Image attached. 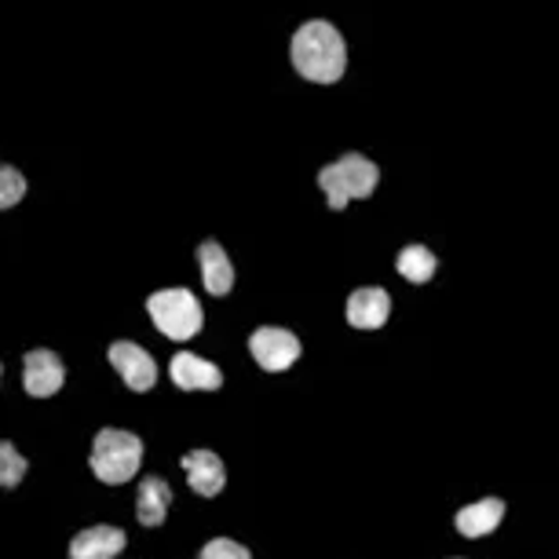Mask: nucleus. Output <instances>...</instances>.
<instances>
[{"mask_svg": "<svg viewBox=\"0 0 559 559\" xmlns=\"http://www.w3.org/2000/svg\"><path fill=\"white\" fill-rule=\"evenodd\" d=\"M293 67L300 78H308L314 84H336L347 70V45L344 34L325 19H311L293 34L289 45Z\"/></svg>", "mask_w": 559, "mask_h": 559, "instance_id": "nucleus-1", "label": "nucleus"}, {"mask_svg": "<svg viewBox=\"0 0 559 559\" xmlns=\"http://www.w3.org/2000/svg\"><path fill=\"white\" fill-rule=\"evenodd\" d=\"M377 183H381V168L366 154H344L319 173V187L330 209H344L352 198H369L377 191Z\"/></svg>", "mask_w": 559, "mask_h": 559, "instance_id": "nucleus-2", "label": "nucleus"}, {"mask_svg": "<svg viewBox=\"0 0 559 559\" xmlns=\"http://www.w3.org/2000/svg\"><path fill=\"white\" fill-rule=\"evenodd\" d=\"M88 464H92V472H96V479L118 487V483H129L135 472H140L143 442H140V436H132V431L103 428L96 436V442H92Z\"/></svg>", "mask_w": 559, "mask_h": 559, "instance_id": "nucleus-3", "label": "nucleus"}, {"mask_svg": "<svg viewBox=\"0 0 559 559\" xmlns=\"http://www.w3.org/2000/svg\"><path fill=\"white\" fill-rule=\"evenodd\" d=\"M146 314L157 325V333L168 341H191L202 333L205 311L191 289H162L146 297Z\"/></svg>", "mask_w": 559, "mask_h": 559, "instance_id": "nucleus-4", "label": "nucleus"}, {"mask_svg": "<svg viewBox=\"0 0 559 559\" xmlns=\"http://www.w3.org/2000/svg\"><path fill=\"white\" fill-rule=\"evenodd\" d=\"M249 352L257 358L260 369H267V373H286L300 358V341L289 330H278V325H260V330L249 336Z\"/></svg>", "mask_w": 559, "mask_h": 559, "instance_id": "nucleus-5", "label": "nucleus"}, {"mask_svg": "<svg viewBox=\"0 0 559 559\" xmlns=\"http://www.w3.org/2000/svg\"><path fill=\"white\" fill-rule=\"evenodd\" d=\"M110 366L121 373V381L132 388V392H151V388L157 384V366H154V358L151 352H143L140 344H132V341H114L110 344Z\"/></svg>", "mask_w": 559, "mask_h": 559, "instance_id": "nucleus-6", "label": "nucleus"}, {"mask_svg": "<svg viewBox=\"0 0 559 559\" xmlns=\"http://www.w3.org/2000/svg\"><path fill=\"white\" fill-rule=\"evenodd\" d=\"M62 381H67V369H62V358L56 352H45V347H37V352H26V358H23V388H26V395L48 399V395L59 392Z\"/></svg>", "mask_w": 559, "mask_h": 559, "instance_id": "nucleus-7", "label": "nucleus"}, {"mask_svg": "<svg viewBox=\"0 0 559 559\" xmlns=\"http://www.w3.org/2000/svg\"><path fill=\"white\" fill-rule=\"evenodd\" d=\"M168 373H173V384L183 388V392H216L224 384V373L209 358H198L191 352H179L173 366H168Z\"/></svg>", "mask_w": 559, "mask_h": 559, "instance_id": "nucleus-8", "label": "nucleus"}, {"mask_svg": "<svg viewBox=\"0 0 559 559\" xmlns=\"http://www.w3.org/2000/svg\"><path fill=\"white\" fill-rule=\"evenodd\" d=\"M388 314H392V297H388V289L381 286L355 289L352 297H347V322H352L355 330H381L388 322Z\"/></svg>", "mask_w": 559, "mask_h": 559, "instance_id": "nucleus-9", "label": "nucleus"}, {"mask_svg": "<svg viewBox=\"0 0 559 559\" xmlns=\"http://www.w3.org/2000/svg\"><path fill=\"white\" fill-rule=\"evenodd\" d=\"M183 472H187V479H191V490L198 498H216L227 483L224 461H219L213 450H191L183 457Z\"/></svg>", "mask_w": 559, "mask_h": 559, "instance_id": "nucleus-10", "label": "nucleus"}, {"mask_svg": "<svg viewBox=\"0 0 559 559\" xmlns=\"http://www.w3.org/2000/svg\"><path fill=\"white\" fill-rule=\"evenodd\" d=\"M198 267H202V282L213 297H227L235 289V267H230V257L219 241L209 238L198 246Z\"/></svg>", "mask_w": 559, "mask_h": 559, "instance_id": "nucleus-11", "label": "nucleus"}, {"mask_svg": "<svg viewBox=\"0 0 559 559\" xmlns=\"http://www.w3.org/2000/svg\"><path fill=\"white\" fill-rule=\"evenodd\" d=\"M124 552V531L118 526H88L70 542V559H114Z\"/></svg>", "mask_w": 559, "mask_h": 559, "instance_id": "nucleus-12", "label": "nucleus"}, {"mask_svg": "<svg viewBox=\"0 0 559 559\" xmlns=\"http://www.w3.org/2000/svg\"><path fill=\"white\" fill-rule=\"evenodd\" d=\"M168 504H173V490H168L165 479L146 476L140 483V493H135V520L143 526H162L168 515Z\"/></svg>", "mask_w": 559, "mask_h": 559, "instance_id": "nucleus-13", "label": "nucleus"}, {"mask_svg": "<svg viewBox=\"0 0 559 559\" xmlns=\"http://www.w3.org/2000/svg\"><path fill=\"white\" fill-rule=\"evenodd\" d=\"M504 520V501L501 498H487V501H476V504H464L457 512V531L464 537H487L490 531H498Z\"/></svg>", "mask_w": 559, "mask_h": 559, "instance_id": "nucleus-14", "label": "nucleus"}, {"mask_svg": "<svg viewBox=\"0 0 559 559\" xmlns=\"http://www.w3.org/2000/svg\"><path fill=\"white\" fill-rule=\"evenodd\" d=\"M436 267H439V260H436V252H431L428 246H406L395 257V271L403 274L406 282H414V286H425V282H431Z\"/></svg>", "mask_w": 559, "mask_h": 559, "instance_id": "nucleus-15", "label": "nucleus"}, {"mask_svg": "<svg viewBox=\"0 0 559 559\" xmlns=\"http://www.w3.org/2000/svg\"><path fill=\"white\" fill-rule=\"evenodd\" d=\"M23 476H26V457L8 439H0V487L15 490Z\"/></svg>", "mask_w": 559, "mask_h": 559, "instance_id": "nucleus-16", "label": "nucleus"}, {"mask_svg": "<svg viewBox=\"0 0 559 559\" xmlns=\"http://www.w3.org/2000/svg\"><path fill=\"white\" fill-rule=\"evenodd\" d=\"M23 194H26V179L19 168L12 165H4L0 162V209H12L23 202Z\"/></svg>", "mask_w": 559, "mask_h": 559, "instance_id": "nucleus-17", "label": "nucleus"}, {"mask_svg": "<svg viewBox=\"0 0 559 559\" xmlns=\"http://www.w3.org/2000/svg\"><path fill=\"white\" fill-rule=\"evenodd\" d=\"M198 559H252L246 545L230 542V537H216V542H209L202 552H198Z\"/></svg>", "mask_w": 559, "mask_h": 559, "instance_id": "nucleus-18", "label": "nucleus"}, {"mask_svg": "<svg viewBox=\"0 0 559 559\" xmlns=\"http://www.w3.org/2000/svg\"><path fill=\"white\" fill-rule=\"evenodd\" d=\"M0 377H4V366H0Z\"/></svg>", "mask_w": 559, "mask_h": 559, "instance_id": "nucleus-19", "label": "nucleus"}]
</instances>
